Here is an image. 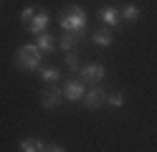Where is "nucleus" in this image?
<instances>
[{
	"label": "nucleus",
	"mask_w": 157,
	"mask_h": 152,
	"mask_svg": "<svg viewBox=\"0 0 157 152\" xmlns=\"http://www.w3.org/2000/svg\"><path fill=\"white\" fill-rule=\"evenodd\" d=\"M41 61H43V51L38 48L36 43H25L15 51L13 56V66L21 68V71H28V74H33V71H41Z\"/></svg>",
	"instance_id": "f257e3e1"
},
{
	"label": "nucleus",
	"mask_w": 157,
	"mask_h": 152,
	"mask_svg": "<svg viewBox=\"0 0 157 152\" xmlns=\"http://www.w3.org/2000/svg\"><path fill=\"white\" fill-rule=\"evenodd\" d=\"M58 25L63 28V33H78V36H84V30H86V10L81 5H66L61 10Z\"/></svg>",
	"instance_id": "f03ea898"
},
{
	"label": "nucleus",
	"mask_w": 157,
	"mask_h": 152,
	"mask_svg": "<svg viewBox=\"0 0 157 152\" xmlns=\"http://www.w3.org/2000/svg\"><path fill=\"white\" fill-rule=\"evenodd\" d=\"M104 74H106V68L101 66V64H86V66H81L78 68V81H81V84L86 86V84H91V86H96L99 84V81L104 79Z\"/></svg>",
	"instance_id": "7ed1b4c3"
},
{
	"label": "nucleus",
	"mask_w": 157,
	"mask_h": 152,
	"mask_svg": "<svg viewBox=\"0 0 157 152\" xmlns=\"http://www.w3.org/2000/svg\"><path fill=\"white\" fill-rule=\"evenodd\" d=\"M38 96H41V107L43 109H56L63 101V89L58 86V84H51V86H46Z\"/></svg>",
	"instance_id": "20e7f679"
},
{
	"label": "nucleus",
	"mask_w": 157,
	"mask_h": 152,
	"mask_svg": "<svg viewBox=\"0 0 157 152\" xmlns=\"http://www.w3.org/2000/svg\"><path fill=\"white\" fill-rule=\"evenodd\" d=\"M48 20H51V15H48V10L46 8H38V13L31 18V23H25L23 28L28 30V33H33V36H38V33H46V28H48Z\"/></svg>",
	"instance_id": "39448f33"
},
{
	"label": "nucleus",
	"mask_w": 157,
	"mask_h": 152,
	"mask_svg": "<svg viewBox=\"0 0 157 152\" xmlns=\"http://www.w3.org/2000/svg\"><path fill=\"white\" fill-rule=\"evenodd\" d=\"M81 101H84V107H86V109H99L101 104H106V91H104L99 84H96V86H91V89L84 94Z\"/></svg>",
	"instance_id": "423d86ee"
},
{
	"label": "nucleus",
	"mask_w": 157,
	"mask_h": 152,
	"mask_svg": "<svg viewBox=\"0 0 157 152\" xmlns=\"http://www.w3.org/2000/svg\"><path fill=\"white\" fill-rule=\"evenodd\" d=\"M99 20L104 25H122L119 8H114V5H99Z\"/></svg>",
	"instance_id": "0eeeda50"
},
{
	"label": "nucleus",
	"mask_w": 157,
	"mask_h": 152,
	"mask_svg": "<svg viewBox=\"0 0 157 152\" xmlns=\"http://www.w3.org/2000/svg\"><path fill=\"white\" fill-rule=\"evenodd\" d=\"M84 94H86V86L81 84V81L71 79V81H66V84H63V96H66L68 101H78V99H84Z\"/></svg>",
	"instance_id": "6e6552de"
},
{
	"label": "nucleus",
	"mask_w": 157,
	"mask_h": 152,
	"mask_svg": "<svg viewBox=\"0 0 157 152\" xmlns=\"http://www.w3.org/2000/svg\"><path fill=\"white\" fill-rule=\"evenodd\" d=\"M81 41H84V36H78V33H63L61 38H58V48L61 51H78V46H81Z\"/></svg>",
	"instance_id": "1a4fd4ad"
},
{
	"label": "nucleus",
	"mask_w": 157,
	"mask_h": 152,
	"mask_svg": "<svg viewBox=\"0 0 157 152\" xmlns=\"http://www.w3.org/2000/svg\"><path fill=\"white\" fill-rule=\"evenodd\" d=\"M91 41H94L96 46H101V48H109V46L114 43V36H112L109 25H104V28H96V30H94V36H91Z\"/></svg>",
	"instance_id": "9d476101"
},
{
	"label": "nucleus",
	"mask_w": 157,
	"mask_h": 152,
	"mask_svg": "<svg viewBox=\"0 0 157 152\" xmlns=\"http://www.w3.org/2000/svg\"><path fill=\"white\" fill-rule=\"evenodd\" d=\"M36 46L41 48L43 53H53L58 43H56V38H53V36L46 30V33H38V36H36Z\"/></svg>",
	"instance_id": "9b49d317"
},
{
	"label": "nucleus",
	"mask_w": 157,
	"mask_h": 152,
	"mask_svg": "<svg viewBox=\"0 0 157 152\" xmlns=\"http://www.w3.org/2000/svg\"><path fill=\"white\" fill-rule=\"evenodd\" d=\"M119 15H122V23H124V20H127V23H134V20H140L142 10H140V5L129 3V5H124V8L119 10Z\"/></svg>",
	"instance_id": "f8f14e48"
},
{
	"label": "nucleus",
	"mask_w": 157,
	"mask_h": 152,
	"mask_svg": "<svg viewBox=\"0 0 157 152\" xmlns=\"http://www.w3.org/2000/svg\"><path fill=\"white\" fill-rule=\"evenodd\" d=\"M43 150H46V145L36 137H28V139L21 142V152H43Z\"/></svg>",
	"instance_id": "ddd939ff"
},
{
	"label": "nucleus",
	"mask_w": 157,
	"mask_h": 152,
	"mask_svg": "<svg viewBox=\"0 0 157 152\" xmlns=\"http://www.w3.org/2000/svg\"><path fill=\"white\" fill-rule=\"evenodd\" d=\"M38 74H41V79H43V81H48V84H56V81L61 79V71L53 68V66H46V68L38 71Z\"/></svg>",
	"instance_id": "4468645a"
},
{
	"label": "nucleus",
	"mask_w": 157,
	"mask_h": 152,
	"mask_svg": "<svg viewBox=\"0 0 157 152\" xmlns=\"http://www.w3.org/2000/svg\"><path fill=\"white\" fill-rule=\"evenodd\" d=\"M66 66H68V71H76V74H78V68H81L78 51H68V53H66Z\"/></svg>",
	"instance_id": "2eb2a0df"
},
{
	"label": "nucleus",
	"mask_w": 157,
	"mask_h": 152,
	"mask_svg": "<svg viewBox=\"0 0 157 152\" xmlns=\"http://www.w3.org/2000/svg\"><path fill=\"white\" fill-rule=\"evenodd\" d=\"M106 104H109L112 109L124 107V94H122V91H112V94H106Z\"/></svg>",
	"instance_id": "dca6fc26"
},
{
	"label": "nucleus",
	"mask_w": 157,
	"mask_h": 152,
	"mask_svg": "<svg viewBox=\"0 0 157 152\" xmlns=\"http://www.w3.org/2000/svg\"><path fill=\"white\" fill-rule=\"evenodd\" d=\"M36 13H38V8H36V5H25V8L21 10V15H18V18H21V23L25 25V23H31V18H33Z\"/></svg>",
	"instance_id": "f3484780"
},
{
	"label": "nucleus",
	"mask_w": 157,
	"mask_h": 152,
	"mask_svg": "<svg viewBox=\"0 0 157 152\" xmlns=\"http://www.w3.org/2000/svg\"><path fill=\"white\" fill-rule=\"evenodd\" d=\"M43 152H66V150H63V147H58V145H46Z\"/></svg>",
	"instance_id": "a211bd4d"
}]
</instances>
